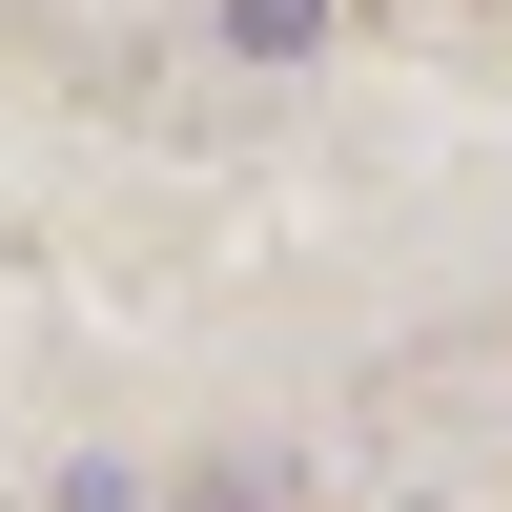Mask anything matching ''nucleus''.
I'll list each match as a JSON object with an SVG mask.
<instances>
[{
	"label": "nucleus",
	"instance_id": "obj_1",
	"mask_svg": "<svg viewBox=\"0 0 512 512\" xmlns=\"http://www.w3.org/2000/svg\"><path fill=\"white\" fill-rule=\"evenodd\" d=\"M328 41V0H226V62H308Z\"/></svg>",
	"mask_w": 512,
	"mask_h": 512
}]
</instances>
